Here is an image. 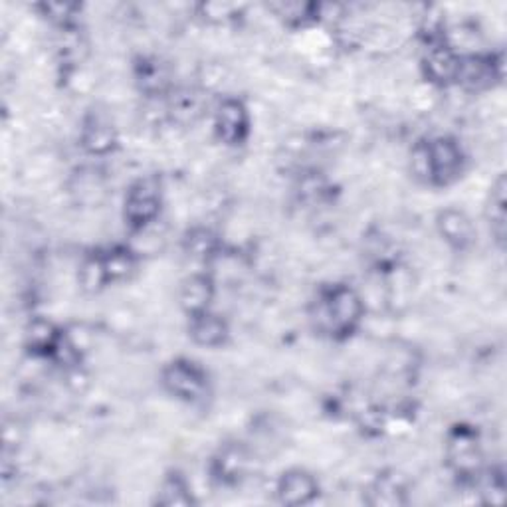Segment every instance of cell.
<instances>
[{"label": "cell", "instance_id": "cell-1", "mask_svg": "<svg viewBox=\"0 0 507 507\" xmlns=\"http://www.w3.org/2000/svg\"><path fill=\"white\" fill-rule=\"evenodd\" d=\"M416 173L426 175L439 185H448L458 177L462 168V153L450 139H436L414 153Z\"/></svg>", "mask_w": 507, "mask_h": 507}, {"label": "cell", "instance_id": "cell-2", "mask_svg": "<svg viewBox=\"0 0 507 507\" xmlns=\"http://www.w3.org/2000/svg\"><path fill=\"white\" fill-rule=\"evenodd\" d=\"M361 300L349 287H335L323 300V323L331 333H349L361 317Z\"/></svg>", "mask_w": 507, "mask_h": 507}, {"label": "cell", "instance_id": "cell-3", "mask_svg": "<svg viewBox=\"0 0 507 507\" xmlns=\"http://www.w3.org/2000/svg\"><path fill=\"white\" fill-rule=\"evenodd\" d=\"M161 204V185L157 178L147 177L131 186L125 203V216L133 226H145L158 214Z\"/></svg>", "mask_w": 507, "mask_h": 507}, {"label": "cell", "instance_id": "cell-4", "mask_svg": "<svg viewBox=\"0 0 507 507\" xmlns=\"http://www.w3.org/2000/svg\"><path fill=\"white\" fill-rule=\"evenodd\" d=\"M165 385L167 389L178 399L195 403L203 399L206 393V375L198 369L195 363L177 361L165 371Z\"/></svg>", "mask_w": 507, "mask_h": 507}, {"label": "cell", "instance_id": "cell-5", "mask_svg": "<svg viewBox=\"0 0 507 507\" xmlns=\"http://www.w3.org/2000/svg\"><path fill=\"white\" fill-rule=\"evenodd\" d=\"M448 458L452 466L462 474H472L480 466L478 440L468 430H456L448 442Z\"/></svg>", "mask_w": 507, "mask_h": 507}, {"label": "cell", "instance_id": "cell-6", "mask_svg": "<svg viewBox=\"0 0 507 507\" xmlns=\"http://www.w3.org/2000/svg\"><path fill=\"white\" fill-rule=\"evenodd\" d=\"M216 129H218V135L221 139H224L226 143H238L242 141L246 131H248V115H246V109L240 102H224L218 109V115H216Z\"/></svg>", "mask_w": 507, "mask_h": 507}, {"label": "cell", "instance_id": "cell-7", "mask_svg": "<svg viewBox=\"0 0 507 507\" xmlns=\"http://www.w3.org/2000/svg\"><path fill=\"white\" fill-rule=\"evenodd\" d=\"M317 484L310 474L302 470H292L282 475L280 484H277V495L287 505H300L307 503L315 498Z\"/></svg>", "mask_w": 507, "mask_h": 507}, {"label": "cell", "instance_id": "cell-8", "mask_svg": "<svg viewBox=\"0 0 507 507\" xmlns=\"http://www.w3.org/2000/svg\"><path fill=\"white\" fill-rule=\"evenodd\" d=\"M442 236L456 248H466L474 240V226L470 218L460 211H444L439 216Z\"/></svg>", "mask_w": 507, "mask_h": 507}, {"label": "cell", "instance_id": "cell-9", "mask_svg": "<svg viewBox=\"0 0 507 507\" xmlns=\"http://www.w3.org/2000/svg\"><path fill=\"white\" fill-rule=\"evenodd\" d=\"M460 59L456 58L448 48H434L426 58V74H429L434 82L448 84L458 79Z\"/></svg>", "mask_w": 507, "mask_h": 507}, {"label": "cell", "instance_id": "cell-10", "mask_svg": "<svg viewBox=\"0 0 507 507\" xmlns=\"http://www.w3.org/2000/svg\"><path fill=\"white\" fill-rule=\"evenodd\" d=\"M191 333H193L196 343L214 347V345H221L224 341L226 325L222 323V320H218L216 315L203 312V313L193 315Z\"/></svg>", "mask_w": 507, "mask_h": 507}, {"label": "cell", "instance_id": "cell-11", "mask_svg": "<svg viewBox=\"0 0 507 507\" xmlns=\"http://www.w3.org/2000/svg\"><path fill=\"white\" fill-rule=\"evenodd\" d=\"M211 295H213L211 282H208L203 276H195L185 284L181 300L186 310L193 315H196V313L206 312V305H208V302H211Z\"/></svg>", "mask_w": 507, "mask_h": 507}, {"label": "cell", "instance_id": "cell-12", "mask_svg": "<svg viewBox=\"0 0 507 507\" xmlns=\"http://www.w3.org/2000/svg\"><path fill=\"white\" fill-rule=\"evenodd\" d=\"M493 77V66L488 59L482 58H470L466 62H460L458 69V82L468 84L470 87H484L490 84V79Z\"/></svg>", "mask_w": 507, "mask_h": 507}, {"label": "cell", "instance_id": "cell-13", "mask_svg": "<svg viewBox=\"0 0 507 507\" xmlns=\"http://www.w3.org/2000/svg\"><path fill=\"white\" fill-rule=\"evenodd\" d=\"M505 198H503V178H500L498 188H495L490 201V224L493 226L495 236L503 240V228H505Z\"/></svg>", "mask_w": 507, "mask_h": 507}, {"label": "cell", "instance_id": "cell-14", "mask_svg": "<svg viewBox=\"0 0 507 507\" xmlns=\"http://www.w3.org/2000/svg\"><path fill=\"white\" fill-rule=\"evenodd\" d=\"M193 498L188 495L186 485L181 478H168L163 484V492H161V503L165 505H186L191 503Z\"/></svg>", "mask_w": 507, "mask_h": 507}, {"label": "cell", "instance_id": "cell-15", "mask_svg": "<svg viewBox=\"0 0 507 507\" xmlns=\"http://www.w3.org/2000/svg\"><path fill=\"white\" fill-rule=\"evenodd\" d=\"M84 141L89 149H92V151H105V149H109V143L113 141L112 127L95 122L94 125L87 127Z\"/></svg>", "mask_w": 507, "mask_h": 507}]
</instances>
